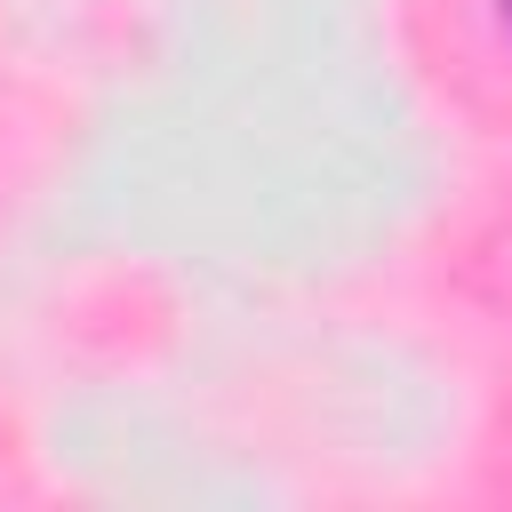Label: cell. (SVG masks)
<instances>
[{
    "label": "cell",
    "instance_id": "6da1fadb",
    "mask_svg": "<svg viewBox=\"0 0 512 512\" xmlns=\"http://www.w3.org/2000/svg\"><path fill=\"white\" fill-rule=\"evenodd\" d=\"M504 8H512V0H504Z\"/></svg>",
    "mask_w": 512,
    "mask_h": 512
}]
</instances>
